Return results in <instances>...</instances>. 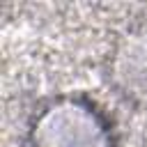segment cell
<instances>
[{
	"label": "cell",
	"mask_w": 147,
	"mask_h": 147,
	"mask_svg": "<svg viewBox=\"0 0 147 147\" xmlns=\"http://www.w3.org/2000/svg\"><path fill=\"white\" fill-rule=\"evenodd\" d=\"M101 71L103 83L122 106L147 113V18L129 23L113 37Z\"/></svg>",
	"instance_id": "cell-2"
},
{
	"label": "cell",
	"mask_w": 147,
	"mask_h": 147,
	"mask_svg": "<svg viewBox=\"0 0 147 147\" xmlns=\"http://www.w3.org/2000/svg\"><path fill=\"white\" fill-rule=\"evenodd\" d=\"M25 147H119V126L87 92H55L37 101L23 126Z\"/></svg>",
	"instance_id": "cell-1"
}]
</instances>
